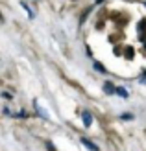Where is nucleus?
<instances>
[{"label": "nucleus", "instance_id": "f257e3e1", "mask_svg": "<svg viewBox=\"0 0 146 151\" xmlns=\"http://www.w3.org/2000/svg\"><path fill=\"white\" fill-rule=\"evenodd\" d=\"M81 120H83V125L85 127L93 125V114H91V111H83L81 112Z\"/></svg>", "mask_w": 146, "mask_h": 151}, {"label": "nucleus", "instance_id": "f03ea898", "mask_svg": "<svg viewBox=\"0 0 146 151\" xmlns=\"http://www.w3.org/2000/svg\"><path fill=\"white\" fill-rule=\"evenodd\" d=\"M81 140V144H83V147H87L89 151H100V147L96 146V144H93L89 138H80Z\"/></svg>", "mask_w": 146, "mask_h": 151}, {"label": "nucleus", "instance_id": "7ed1b4c3", "mask_svg": "<svg viewBox=\"0 0 146 151\" xmlns=\"http://www.w3.org/2000/svg\"><path fill=\"white\" fill-rule=\"evenodd\" d=\"M104 92H105V94H115V87H113V83H109V81H105V83H104Z\"/></svg>", "mask_w": 146, "mask_h": 151}, {"label": "nucleus", "instance_id": "20e7f679", "mask_svg": "<svg viewBox=\"0 0 146 151\" xmlns=\"http://www.w3.org/2000/svg\"><path fill=\"white\" fill-rule=\"evenodd\" d=\"M115 94H118L120 98H128V90L124 87H115Z\"/></svg>", "mask_w": 146, "mask_h": 151}, {"label": "nucleus", "instance_id": "39448f33", "mask_svg": "<svg viewBox=\"0 0 146 151\" xmlns=\"http://www.w3.org/2000/svg\"><path fill=\"white\" fill-rule=\"evenodd\" d=\"M35 109H37V114H39V116H43L44 120H48V118H50V116H48V112L44 111V109H41V107H39V103H35Z\"/></svg>", "mask_w": 146, "mask_h": 151}, {"label": "nucleus", "instance_id": "423d86ee", "mask_svg": "<svg viewBox=\"0 0 146 151\" xmlns=\"http://www.w3.org/2000/svg\"><path fill=\"white\" fill-rule=\"evenodd\" d=\"M20 6H22V7H24V11H26V13H28V17H30V19H33V17H35V13H33V11H32V9H30V6H26V4H24V2H22V4H20Z\"/></svg>", "mask_w": 146, "mask_h": 151}, {"label": "nucleus", "instance_id": "0eeeda50", "mask_svg": "<svg viewBox=\"0 0 146 151\" xmlns=\"http://www.w3.org/2000/svg\"><path fill=\"white\" fill-rule=\"evenodd\" d=\"M94 70H98V72H105V66H104L102 63L96 61V63H94Z\"/></svg>", "mask_w": 146, "mask_h": 151}, {"label": "nucleus", "instance_id": "6e6552de", "mask_svg": "<svg viewBox=\"0 0 146 151\" xmlns=\"http://www.w3.org/2000/svg\"><path fill=\"white\" fill-rule=\"evenodd\" d=\"M2 96H4V98H6V100H13V96H11V94H9V92H2Z\"/></svg>", "mask_w": 146, "mask_h": 151}, {"label": "nucleus", "instance_id": "1a4fd4ad", "mask_svg": "<svg viewBox=\"0 0 146 151\" xmlns=\"http://www.w3.org/2000/svg\"><path fill=\"white\" fill-rule=\"evenodd\" d=\"M131 118H133L131 114H122V120H131Z\"/></svg>", "mask_w": 146, "mask_h": 151}, {"label": "nucleus", "instance_id": "9d476101", "mask_svg": "<svg viewBox=\"0 0 146 151\" xmlns=\"http://www.w3.org/2000/svg\"><path fill=\"white\" fill-rule=\"evenodd\" d=\"M0 22H2V15H0Z\"/></svg>", "mask_w": 146, "mask_h": 151}]
</instances>
